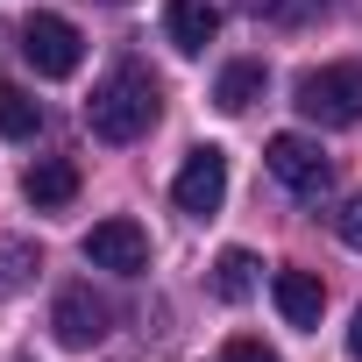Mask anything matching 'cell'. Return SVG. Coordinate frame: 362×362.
I'll return each mask as SVG.
<instances>
[{
  "label": "cell",
  "mask_w": 362,
  "mask_h": 362,
  "mask_svg": "<svg viewBox=\"0 0 362 362\" xmlns=\"http://www.w3.org/2000/svg\"><path fill=\"white\" fill-rule=\"evenodd\" d=\"M156 114H163V93H156V78L142 64H114L86 100V128L100 142H135V135H149Z\"/></svg>",
  "instance_id": "1"
},
{
  "label": "cell",
  "mask_w": 362,
  "mask_h": 362,
  "mask_svg": "<svg viewBox=\"0 0 362 362\" xmlns=\"http://www.w3.org/2000/svg\"><path fill=\"white\" fill-rule=\"evenodd\" d=\"M298 114L320 128H355L362 121V64H320L298 78Z\"/></svg>",
  "instance_id": "2"
},
{
  "label": "cell",
  "mask_w": 362,
  "mask_h": 362,
  "mask_svg": "<svg viewBox=\"0 0 362 362\" xmlns=\"http://www.w3.org/2000/svg\"><path fill=\"white\" fill-rule=\"evenodd\" d=\"M263 163H270V177H277L291 199H320V192L334 185V163H327V149H320L313 135H270Z\"/></svg>",
  "instance_id": "3"
},
{
  "label": "cell",
  "mask_w": 362,
  "mask_h": 362,
  "mask_svg": "<svg viewBox=\"0 0 362 362\" xmlns=\"http://www.w3.org/2000/svg\"><path fill=\"white\" fill-rule=\"evenodd\" d=\"M22 57L36 64V78H71L86 64V36L64 15H29L22 22Z\"/></svg>",
  "instance_id": "4"
},
{
  "label": "cell",
  "mask_w": 362,
  "mask_h": 362,
  "mask_svg": "<svg viewBox=\"0 0 362 362\" xmlns=\"http://www.w3.org/2000/svg\"><path fill=\"white\" fill-rule=\"evenodd\" d=\"M170 199H177V214H192V221L221 214V199H228V149L199 142V149L185 156V170H177V185H170Z\"/></svg>",
  "instance_id": "5"
},
{
  "label": "cell",
  "mask_w": 362,
  "mask_h": 362,
  "mask_svg": "<svg viewBox=\"0 0 362 362\" xmlns=\"http://www.w3.org/2000/svg\"><path fill=\"white\" fill-rule=\"evenodd\" d=\"M86 263H93V270L135 277V270H149V235H142L128 214H114V221H100V228L86 235Z\"/></svg>",
  "instance_id": "6"
},
{
  "label": "cell",
  "mask_w": 362,
  "mask_h": 362,
  "mask_svg": "<svg viewBox=\"0 0 362 362\" xmlns=\"http://www.w3.org/2000/svg\"><path fill=\"white\" fill-rule=\"evenodd\" d=\"M163 36H170L177 57H199L221 36V8L214 0H163Z\"/></svg>",
  "instance_id": "7"
},
{
  "label": "cell",
  "mask_w": 362,
  "mask_h": 362,
  "mask_svg": "<svg viewBox=\"0 0 362 362\" xmlns=\"http://www.w3.org/2000/svg\"><path fill=\"white\" fill-rule=\"evenodd\" d=\"M50 334H57L64 348H93V341L107 334V305H100L86 284H71V291L57 298V313H50Z\"/></svg>",
  "instance_id": "8"
},
{
  "label": "cell",
  "mask_w": 362,
  "mask_h": 362,
  "mask_svg": "<svg viewBox=\"0 0 362 362\" xmlns=\"http://www.w3.org/2000/svg\"><path fill=\"white\" fill-rule=\"evenodd\" d=\"M270 298L284 313V327H320V305H327V284L313 270H277L270 277Z\"/></svg>",
  "instance_id": "9"
},
{
  "label": "cell",
  "mask_w": 362,
  "mask_h": 362,
  "mask_svg": "<svg viewBox=\"0 0 362 362\" xmlns=\"http://www.w3.org/2000/svg\"><path fill=\"white\" fill-rule=\"evenodd\" d=\"M22 192H29V206H36V214L71 206V199H78V163H71V156H43V163L22 177Z\"/></svg>",
  "instance_id": "10"
},
{
  "label": "cell",
  "mask_w": 362,
  "mask_h": 362,
  "mask_svg": "<svg viewBox=\"0 0 362 362\" xmlns=\"http://www.w3.org/2000/svg\"><path fill=\"white\" fill-rule=\"evenodd\" d=\"M263 86H270V71H263L256 57H242V64H228V71H221L214 107H221V114H249V107L263 100Z\"/></svg>",
  "instance_id": "11"
},
{
  "label": "cell",
  "mask_w": 362,
  "mask_h": 362,
  "mask_svg": "<svg viewBox=\"0 0 362 362\" xmlns=\"http://www.w3.org/2000/svg\"><path fill=\"white\" fill-rule=\"evenodd\" d=\"M36 270H43V249H36V242H22V235L0 242V298L29 291V284H36Z\"/></svg>",
  "instance_id": "12"
},
{
  "label": "cell",
  "mask_w": 362,
  "mask_h": 362,
  "mask_svg": "<svg viewBox=\"0 0 362 362\" xmlns=\"http://www.w3.org/2000/svg\"><path fill=\"white\" fill-rule=\"evenodd\" d=\"M214 291H221L228 305H242V298L256 291V256H249V249H221V256H214Z\"/></svg>",
  "instance_id": "13"
},
{
  "label": "cell",
  "mask_w": 362,
  "mask_h": 362,
  "mask_svg": "<svg viewBox=\"0 0 362 362\" xmlns=\"http://www.w3.org/2000/svg\"><path fill=\"white\" fill-rule=\"evenodd\" d=\"M43 128V107L22 93V86H0V135H8V142H29Z\"/></svg>",
  "instance_id": "14"
},
{
  "label": "cell",
  "mask_w": 362,
  "mask_h": 362,
  "mask_svg": "<svg viewBox=\"0 0 362 362\" xmlns=\"http://www.w3.org/2000/svg\"><path fill=\"white\" fill-rule=\"evenodd\" d=\"M334 235H341L348 249H362V192H348V206L334 214Z\"/></svg>",
  "instance_id": "15"
},
{
  "label": "cell",
  "mask_w": 362,
  "mask_h": 362,
  "mask_svg": "<svg viewBox=\"0 0 362 362\" xmlns=\"http://www.w3.org/2000/svg\"><path fill=\"white\" fill-rule=\"evenodd\" d=\"M221 362H277V348H263L256 334H242V341H228V348H221Z\"/></svg>",
  "instance_id": "16"
},
{
  "label": "cell",
  "mask_w": 362,
  "mask_h": 362,
  "mask_svg": "<svg viewBox=\"0 0 362 362\" xmlns=\"http://www.w3.org/2000/svg\"><path fill=\"white\" fill-rule=\"evenodd\" d=\"M242 8H249L256 22H263V15H270V22H291V15H305V0H242Z\"/></svg>",
  "instance_id": "17"
},
{
  "label": "cell",
  "mask_w": 362,
  "mask_h": 362,
  "mask_svg": "<svg viewBox=\"0 0 362 362\" xmlns=\"http://www.w3.org/2000/svg\"><path fill=\"white\" fill-rule=\"evenodd\" d=\"M348 355L362 362V305H355V320H348Z\"/></svg>",
  "instance_id": "18"
},
{
  "label": "cell",
  "mask_w": 362,
  "mask_h": 362,
  "mask_svg": "<svg viewBox=\"0 0 362 362\" xmlns=\"http://www.w3.org/2000/svg\"><path fill=\"white\" fill-rule=\"evenodd\" d=\"M100 8H128V0H100Z\"/></svg>",
  "instance_id": "19"
}]
</instances>
